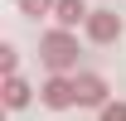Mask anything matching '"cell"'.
I'll return each mask as SVG.
<instances>
[{
    "instance_id": "obj_7",
    "label": "cell",
    "mask_w": 126,
    "mask_h": 121,
    "mask_svg": "<svg viewBox=\"0 0 126 121\" xmlns=\"http://www.w3.org/2000/svg\"><path fill=\"white\" fill-rule=\"evenodd\" d=\"M15 5H19V15H53L58 0H15Z\"/></svg>"
},
{
    "instance_id": "obj_6",
    "label": "cell",
    "mask_w": 126,
    "mask_h": 121,
    "mask_svg": "<svg viewBox=\"0 0 126 121\" xmlns=\"http://www.w3.org/2000/svg\"><path fill=\"white\" fill-rule=\"evenodd\" d=\"M5 106H10V111H24V106H29V82H24L19 73L5 77Z\"/></svg>"
},
{
    "instance_id": "obj_8",
    "label": "cell",
    "mask_w": 126,
    "mask_h": 121,
    "mask_svg": "<svg viewBox=\"0 0 126 121\" xmlns=\"http://www.w3.org/2000/svg\"><path fill=\"white\" fill-rule=\"evenodd\" d=\"M0 68H5V77H10V73H19V53H15L10 44L0 48Z\"/></svg>"
},
{
    "instance_id": "obj_5",
    "label": "cell",
    "mask_w": 126,
    "mask_h": 121,
    "mask_svg": "<svg viewBox=\"0 0 126 121\" xmlns=\"http://www.w3.org/2000/svg\"><path fill=\"white\" fill-rule=\"evenodd\" d=\"M87 15H92V10H87V0H58V5H53V19H58L63 29L87 24Z\"/></svg>"
},
{
    "instance_id": "obj_3",
    "label": "cell",
    "mask_w": 126,
    "mask_h": 121,
    "mask_svg": "<svg viewBox=\"0 0 126 121\" xmlns=\"http://www.w3.org/2000/svg\"><path fill=\"white\" fill-rule=\"evenodd\" d=\"M121 15H111V10H92V15H87V24H82V34H87V39H92V44H116V39H121Z\"/></svg>"
},
{
    "instance_id": "obj_1",
    "label": "cell",
    "mask_w": 126,
    "mask_h": 121,
    "mask_svg": "<svg viewBox=\"0 0 126 121\" xmlns=\"http://www.w3.org/2000/svg\"><path fill=\"white\" fill-rule=\"evenodd\" d=\"M39 58H44L48 73H73V68H78V34L63 29V24H53V29L39 39Z\"/></svg>"
},
{
    "instance_id": "obj_4",
    "label": "cell",
    "mask_w": 126,
    "mask_h": 121,
    "mask_svg": "<svg viewBox=\"0 0 126 121\" xmlns=\"http://www.w3.org/2000/svg\"><path fill=\"white\" fill-rule=\"evenodd\" d=\"M73 87H78V106H107V82L97 73H78Z\"/></svg>"
},
{
    "instance_id": "obj_2",
    "label": "cell",
    "mask_w": 126,
    "mask_h": 121,
    "mask_svg": "<svg viewBox=\"0 0 126 121\" xmlns=\"http://www.w3.org/2000/svg\"><path fill=\"white\" fill-rule=\"evenodd\" d=\"M39 102L48 111H68V106H78V87H73V77L68 73H48V82L39 87Z\"/></svg>"
},
{
    "instance_id": "obj_9",
    "label": "cell",
    "mask_w": 126,
    "mask_h": 121,
    "mask_svg": "<svg viewBox=\"0 0 126 121\" xmlns=\"http://www.w3.org/2000/svg\"><path fill=\"white\" fill-rule=\"evenodd\" d=\"M102 121H126V102H107L102 106Z\"/></svg>"
}]
</instances>
